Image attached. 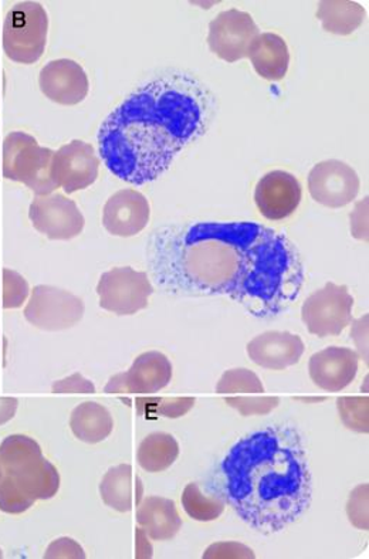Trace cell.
<instances>
[{
  "mask_svg": "<svg viewBox=\"0 0 369 559\" xmlns=\"http://www.w3.org/2000/svg\"><path fill=\"white\" fill-rule=\"evenodd\" d=\"M70 429L82 442L97 444L112 433V416L106 406L97 402H84L71 412Z\"/></svg>",
  "mask_w": 369,
  "mask_h": 559,
  "instance_id": "23",
  "label": "cell"
},
{
  "mask_svg": "<svg viewBox=\"0 0 369 559\" xmlns=\"http://www.w3.org/2000/svg\"><path fill=\"white\" fill-rule=\"evenodd\" d=\"M32 500H50L60 489V473L45 456L11 476Z\"/></svg>",
  "mask_w": 369,
  "mask_h": 559,
  "instance_id": "24",
  "label": "cell"
},
{
  "mask_svg": "<svg viewBox=\"0 0 369 559\" xmlns=\"http://www.w3.org/2000/svg\"><path fill=\"white\" fill-rule=\"evenodd\" d=\"M359 177L348 164L323 160L310 170L309 191L320 205L338 210L349 205L359 192Z\"/></svg>",
  "mask_w": 369,
  "mask_h": 559,
  "instance_id": "12",
  "label": "cell"
},
{
  "mask_svg": "<svg viewBox=\"0 0 369 559\" xmlns=\"http://www.w3.org/2000/svg\"><path fill=\"white\" fill-rule=\"evenodd\" d=\"M53 156L35 136L14 131L3 141V177L26 185L39 198L49 197L59 188L51 174Z\"/></svg>",
  "mask_w": 369,
  "mask_h": 559,
  "instance_id": "4",
  "label": "cell"
},
{
  "mask_svg": "<svg viewBox=\"0 0 369 559\" xmlns=\"http://www.w3.org/2000/svg\"><path fill=\"white\" fill-rule=\"evenodd\" d=\"M99 307L117 316H134L148 307L154 294L148 274L131 267H116L99 277Z\"/></svg>",
  "mask_w": 369,
  "mask_h": 559,
  "instance_id": "7",
  "label": "cell"
},
{
  "mask_svg": "<svg viewBox=\"0 0 369 559\" xmlns=\"http://www.w3.org/2000/svg\"><path fill=\"white\" fill-rule=\"evenodd\" d=\"M0 558H3L2 549H0Z\"/></svg>",
  "mask_w": 369,
  "mask_h": 559,
  "instance_id": "40",
  "label": "cell"
},
{
  "mask_svg": "<svg viewBox=\"0 0 369 559\" xmlns=\"http://www.w3.org/2000/svg\"><path fill=\"white\" fill-rule=\"evenodd\" d=\"M43 457L41 448L35 439L25 435L8 436L0 444V461L4 475L13 476Z\"/></svg>",
  "mask_w": 369,
  "mask_h": 559,
  "instance_id": "27",
  "label": "cell"
},
{
  "mask_svg": "<svg viewBox=\"0 0 369 559\" xmlns=\"http://www.w3.org/2000/svg\"><path fill=\"white\" fill-rule=\"evenodd\" d=\"M317 17L323 23L325 32L348 36L362 25L366 9L349 0H324L319 3Z\"/></svg>",
  "mask_w": 369,
  "mask_h": 559,
  "instance_id": "25",
  "label": "cell"
},
{
  "mask_svg": "<svg viewBox=\"0 0 369 559\" xmlns=\"http://www.w3.org/2000/svg\"><path fill=\"white\" fill-rule=\"evenodd\" d=\"M179 456V443L172 435L155 432L142 440L136 461L145 472L159 473L168 471Z\"/></svg>",
  "mask_w": 369,
  "mask_h": 559,
  "instance_id": "26",
  "label": "cell"
},
{
  "mask_svg": "<svg viewBox=\"0 0 369 559\" xmlns=\"http://www.w3.org/2000/svg\"><path fill=\"white\" fill-rule=\"evenodd\" d=\"M46 559H84L85 552L82 546L73 538L63 537L55 539L53 543L47 547L45 552Z\"/></svg>",
  "mask_w": 369,
  "mask_h": 559,
  "instance_id": "35",
  "label": "cell"
},
{
  "mask_svg": "<svg viewBox=\"0 0 369 559\" xmlns=\"http://www.w3.org/2000/svg\"><path fill=\"white\" fill-rule=\"evenodd\" d=\"M359 355L352 348L329 347L310 358L309 373L316 386L340 392L352 385L358 373Z\"/></svg>",
  "mask_w": 369,
  "mask_h": 559,
  "instance_id": "18",
  "label": "cell"
},
{
  "mask_svg": "<svg viewBox=\"0 0 369 559\" xmlns=\"http://www.w3.org/2000/svg\"><path fill=\"white\" fill-rule=\"evenodd\" d=\"M259 35V27L248 12L229 9L210 23L207 45L219 59L236 63L248 57L250 46Z\"/></svg>",
  "mask_w": 369,
  "mask_h": 559,
  "instance_id": "9",
  "label": "cell"
},
{
  "mask_svg": "<svg viewBox=\"0 0 369 559\" xmlns=\"http://www.w3.org/2000/svg\"><path fill=\"white\" fill-rule=\"evenodd\" d=\"M301 185L295 175L273 170L255 185L254 202L269 221H283L297 211L301 202Z\"/></svg>",
  "mask_w": 369,
  "mask_h": 559,
  "instance_id": "15",
  "label": "cell"
},
{
  "mask_svg": "<svg viewBox=\"0 0 369 559\" xmlns=\"http://www.w3.org/2000/svg\"><path fill=\"white\" fill-rule=\"evenodd\" d=\"M150 264L165 292L226 296L258 319L287 311L306 280L296 245L254 222L164 227L151 238Z\"/></svg>",
  "mask_w": 369,
  "mask_h": 559,
  "instance_id": "1",
  "label": "cell"
},
{
  "mask_svg": "<svg viewBox=\"0 0 369 559\" xmlns=\"http://www.w3.org/2000/svg\"><path fill=\"white\" fill-rule=\"evenodd\" d=\"M49 16L37 2L14 4L3 25V49L9 59L33 64L45 53Z\"/></svg>",
  "mask_w": 369,
  "mask_h": 559,
  "instance_id": "5",
  "label": "cell"
},
{
  "mask_svg": "<svg viewBox=\"0 0 369 559\" xmlns=\"http://www.w3.org/2000/svg\"><path fill=\"white\" fill-rule=\"evenodd\" d=\"M225 503L262 534H276L309 510L312 478L295 426L272 425L241 438L219 467Z\"/></svg>",
  "mask_w": 369,
  "mask_h": 559,
  "instance_id": "3",
  "label": "cell"
},
{
  "mask_svg": "<svg viewBox=\"0 0 369 559\" xmlns=\"http://www.w3.org/2000/svg\"><path fill=\"white\" fill-rule=\"evenodd\" d=\"M36 501L27 497L25 492L19 489L16 481L11 476L4 475L0 480V510L7 514H23Z\"/></svg>",
  "mask_w": 369,
  "mask_h": 559,
  "instance_id": "30",
  "label": "cell"
},
{
  "mask_svg": "<svg viewBox=\"0 0 369 559\" xmlns=\"http://www.w3.org/2000/svg\"><path fill=\"white\" fill-rule=\"evenodd\" d=\"M32 225L50 240H71L82 234L83 213L71 199L56 195L36 198L28 210Z\"/></svg>",
  "mask_w": 369,
  "mask_h": 559,
  "instance_id": "10",
  "label": "cell"
},
{
  "mask_svg": "<svg viewBox=\"0 0 369 559\" xmlns=\"http://www.w3.org/2000/svg\"><path fill=\"white\" fill-rule=\"evenodd\" d=\"M146 405H136L139 411L145 407L146 411L153 412L155 415L165 416V418L178 419L187 415L189 411L195 406L193 397H177V400H139Z\"/></svg>",
  "mask_w": 369,
  "mask_h": 559,
  "instance_id": "32",
  "label": "cell"
},
{
  "mask_svg": "<svg viewBox=\"0 0 369 559\" xmlns=\"http://www.w3.org/2000/svg\"><path fill=\"white\" fill-rule=\"evenodd\" d=\"M305 349V343L296 334L288 331H266L250 341L246 353L259 367L283 371L300 362Z\"/></svg>",
  "mask_w": 369,
  "mask_h": 559,
  "instance_id": "19",
  "label": "cell"
},
{
  "mask_svg": "<svg viewBox=\"0 0 369 559\" xmlns=\"http://www.w3.org/2000/svg\"><path fill=\"white\" fill-rule=\"evenodd\" d=\"M354 298L347 286L326 283L324 288L307 297L301 319L312 335L337 336L353 322Z\"/></svg>",
  "mask_w": 369,
  "mask_h": 559,
  "instance_id": "6",
  "label": "cell"
},
{
  "mask_svg": "<svg viewBox=\"0 0 369 559\" xmlns=\"http://www.w3.org/2000/svg\"><path fill=\"white\" fill-rule=\"evenodd\" d=\"M216 392L241 416L269 415L281 405V397L264 395L263 382L248 368L226 371L217 382Z\"/></svg>",
  "mask_w": 369,
  "mask_h": 559,
  "instance_id": "11",
  "label": "cell"
},
{
  "mask_svg": "<svg viewBox=\"0 0 369 559\" xmlns=\"http://www.w3.org/2000/svg\"><path fill=\"white\" fill-rule=\"evenodd\" d=\"M4 476V471H3V466H2V461H0V480H2Z\"/></svg>",
  "mask_w": 369,
  "mask_h": 559,
  "instance_id": "39",
  "label": "cell"
},
{
  "mask_svg": "<svg viewBox=\"0 0 369 559\" xmlns=\"http://www.w3.org/2000/svg\"><path fill=\"white\" fill-rule=\"evenodd\" d=\"M99 496L104 504L118 513H130L141 503L144 485L140 476L132 471L131 464L108 468L99 483Z\"/></svg>",
  "mask_w": 369,
  "mask_h": 559,
  "instance_id": "20",
  "label": "cell"
},
{
  "mask_svg": "<svg viewBox=\"0 0 369 559\" xmlns=\"http://www.w3.org/2000/svg\"><path fill=\"white\" fill-rule=\"evenodd\" d=\"M51 392L56 393H96V385L88 379H85L82 373L75 372L60 381H56L51 386Z\"/></svg>",
  "mask_w": 369,
  "mask_h": 559,
  "instance_id": "36",
  "label": "cell"
},
{
  "mask_svg": "<svg viewBox=\"0 0 369 559\" xmlns=\"http://www.w3.org/2000/svg\"><path fill=\"white\" fill-rule=\"evenodd\" d=\"M252 548L240 543H216L203 552L205 559L254 558Z\"/></svg>",
  "mask_w": 369,
  "mask_h": 559,
  "instance_id": "34",
  "label": "cell"
},
{
  "mask_svg": "<svg viewBox=\"0 0 369 559\" xmlns=\"http://www.w3.org/2000/svg\"><path fill=\"white\" fill-rule=\"evenodd\" d=\"M136 523L154 542H168L182 527L177 506L172 500L159 496H148L141 500Z\"/></svg>",
  "mask_w": 369,
  "mask_h": 559,
  "instance_id": "21",
  "label": "cell"
},
{
  "mask_svg": "<svg viewBox=\"0 0 369 559\" xmlns=\"http://www.w3.org/2000/svg\"><path fill=\"white\" fill-rule=\"evenodd\" d=\"M136 558H151L153 557V546L148 542V535L144 533V530H136Z\"/></svg>",
  "mask_w": 369,
  "mask_h": 559,
  "instance_id": "38",
  "label": "cell"
},
{
  "mask_svg": "<svg viewBox=\"0 0 369 559\" xmlns=\"http://www.w3.org/2000/svg\"><path fill=\"white\" fill-rule=\"evenodd\" d=\"M213 99L184 73L142 85L103 122L99 155L112 175L127 183L156 181L192 141L201 139L212 117Z\"/></svg>",
  "mask_w": 369,
  "mask_h": 559,
  "instance_id": "2",
  "label": "cell"
},
{
  "mask_svg": "<svg viewBox=\"0 0 369 559\" xmlns=\"http://www.w3.org/2000/svg\"><path fill=\"white\" fill-rule=\"evenodd\" d=\"M182 507L189 518L210 523L224 514L225 501L219 497L203 495L197 483H189L182 492Z\"/></svg>",
  "mask_w": 369,
  "mask_h": 559,
  "instance_id": "28",
  "label": "cell"
},
{
  "mask_svg": "<svg viewBox=\"0 0 369 559\" xmlns=\"http://www.w3.org/2000/svg\"><path fill=\"white\" fill-rule=\"evenodd\" d=\"M368 496L369 486L359 485L358 487H355L352 495H349L347 503L349 523H352L354 527L362 530V532H368L369 528Z\"/></svg>",
  "mask_w": 369,
  "mask_h": 559,
  "instance_id": "33",
  "label": "cell"
},
{
  "mask_svg": "<svg viewBox=\"0 0 369 559\" xmlns=\"http://www.w3.org/2000/svg\"><path fill=\"white\" fill-rule=\"evenodd\" d=\"M148 199L134 189H124L108 199L103 211V225L117 238H132L148 225Z\"/></svg>",
  "mask_w": 369,
  "mask_h": 559,
  "instance_id": "17",
  "label": "cell"
},
{
  "mask_svg": "<svg viewBox=\"0 0 369 559\" xmlns=\"http://www.w3.org/2000/svg\"><path fill=\"white\" fill-rule=\"evenodd\" d=\"M98 169L99 159L93 145L80 140L61 146L51 164L57 187L63 188L69 195L92 187L97 181Z\"/></svg>",
  "mask_w": 369,
  "mask_h": 559,
  "instance_id": "14",
  "label": "cell"
},
{
  "mask_svg": "<svg viewBox=\"0 0 369 559\" xmlns=\"http://www.w3.org/2000/svg\"><path fill=\"white\" fill-rule=\"evenodd\" d=\"M28 293H31V288H28L25 277L14 270H3V308L7 310L21 308L27 300Z\"/></svg>",
  "mask_w": 369,
  "mask_h": 559,
  "instance_id": "31",
  "label": "cell"
},
{
  "mask_svg": "<svg viewBox=\"0 0 369 559\" xmlns=\"http://www.w3.org/2000/svg\"><path fill=\"white\" fill-rule=\"evenodd\" d=\"M248 57L255 73L269 82H281L290 64V51L286 40L274 33H262L255 37Z\"/></svg>",
  "mask_w": 369,
  "mask_h": 559,
  "instance_id": "22",
  "label": "cell"
},
{
  "mask_svg": "<svg viewBox=\"0 0 369 559\" xmlns=\"http://www.w3.org/2000/svg\"><path fill=\"white\" fill-rule=\"evenodd\" d=\"M41 93L60 106H78L87 97L90 83L82 64L70 59L50 61L40 71Z\"/></svg>",
  "mask_w": 369,
  "mask_h": 559,
  "instance_id": "16",
  "label": "cell"
},
{
  "mask_svg": "<svg viewBox=\"0 0 369 559\" xmlns=\"http://www.w3.org/2000/svg\"><path fill=\"white\" fill-rule=\"evenodd\" d=\"M172 379V364L167 355L158 350L141 354L127 372L117 373L111 377L106 386V393H141V395H153L163 391Z\"/></svg>",
  "mask_w": 369,
  "mask_h": 559,
  "instance_id": "13",
  "label": "cell"
},
{
  "mask_svg": "<svg viewBox=\"0 0 369 559\" xmlns=\"http://www.w3.org/2000/svg\"><path fill=\"white\" fill-rule=\"evenodd\" d=\"M17 406L16 397H0V426L8 424L16 416Z\"/></svg>",
  "mask_w": 369,
  "mask_h": 559,
  "instance_id": "37",
  "label": "cell"
},
{
  "mask_svg": "<svg viewBox=\"0 0 369 559\" xmlns=\"http://www.w3.org/2000/svg\"><path fill=\"white\" fill-rule=\"evenodd\" d=\"M368 397H340L337 407L343 424L349 430L368 433Z\"/></svg>",
  "mask_w": 369,
  "mask_h": 559,
  "instance_id": "29",
  "label": "cell"
},
{
  "mask_svg": "<svg viewBox=\"0 0 369 559\" xmlns=\"http://www.w3.org/2000/svg\"><path fill=\"white\" fill-rule=\"evenodd\" d=\"M85 306L82 298L63 288L36 286L25 308V319L43 331L73 329L83 320Z\"/></svg>",
  "mask_w": 369,
  "mask_h": 559,
  "instance_id": "8",
  "label": "cell"
}]
</instances>
